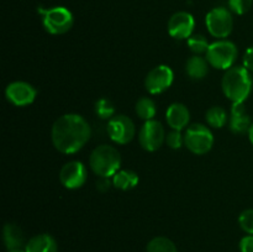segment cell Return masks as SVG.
Returning a JSON list of instances; mask_svg holds the SVG:
<instances>
[{
	"label": "cell",
	"mask_w": 253,
	"mask_h": 252,
	"mask_svg": "<svg viewBox=\"0 0 253 252\" xmlns=\"http://www.w3.org/2000/svg\"><path fill=\"white\" fill-rule=\"evenodd\" d=\"M138 183L137 173L131 169H120L113 175L114 187L121 190H130Z\"/></svg>",
	"instance_id": "19"
},
{
	"label": "cell",
	"mask_w": 253,
	"mask_h": 252,
	"mask_svg": "<svg viewBox=\"0 0 253 252\" xmlns=\"http://www.w3.org/2000/svg\"><path fill=\"white\" fill-rule=\"evenodd\" d=\"M208 66H209V62L207 61V58H203V57L195 54L187 61L185 71L192 79H203L209 71Z\"/></svg>",
	"instance_id": "18"
},
{
	"label": "cell",
	"mask_w": 253,
	"mask_h": 252,
	"mask_svg": "<svg viewBox=\"0 0 253 252\" xmlns=\"http://www.w3.org/2000/svg\"><path fill=\"white\" fill-rule=\"evenodd\" d=\"M187 43L190 51L194 52L195 54L204 53V52L207 53L208 48H209L210 46L207 37L203 36V35H192V36L187 40Z\"/></svg>",
	"instance_id": "24"
},
{
	"label": "cell",
	"mask_w": 253,
	"mask_h": 252,
	"mask_svg": "<svg viewBox=\"0 0 253 252\" xmlns=\"http://www.w3.org/2000/svg\"><path fill=\"white\" fill-rule=\"evenodd\" d=\"M42 15L44 30L52 35H62L68 32L73 26V15L67 7L54 6L51 9H39Z\"/></svg>",
	"instance_id": "5"
},
{
	"label": "cell",
	"mask_w": 253,
	"mask_h": 252,
	"mask_svg": "<svg viewBox=\"0 0 253 252\" xmlns=\"http://www.w3.org/2000/svg\"><path fill=\"white\" fill-rule=\"evenodd\" d=\"M94 109H95V114L98 115V118L103 119V120H110L113 116H115V106L106 98L96 100Z\"/></svg>",
	"instance_id": "23"
},
{
	"label": "cell",
	"mask_w": 253,
	"mask_h": 252,
	"mask_svg": "<svg viewBox=\"0 0 253 252\" xmlns=\"http://www.w3.org/2000/svg\"><path fill=\"white\" fill-rule=\"evenodd\" d=\"M222 91L232 103H244L252 90V78L249 69L234 66L225 72L221 81Z\"/></svg>",
	"instance_id": "2"
},
{
	"label": "cell",
	"mask_w": 253,
	"mask_h": 252,
	"mask_svg": "<svg viewBox=\"0 0 253 252\" xmlns=\"http://www.w3.org/2000/svg\"><path fill=\"white\" fill-rule=\"evenodd\" d=\"M146 252H178V250L172 240L165 236H157L148 242Z\"/></svg>",
	"instance_id": "20"
},
{
	"label": "cell",
	"mask_w": 253,
	"mask_h": 252,
	"mask_svg": "<svg viewBox=\"0 0 253 252\" xmlns=\"http://www.w3.org/2000/svg\"><path fill=\"white\" fill-rule=\"evenodd\" d=\"M166 119H167L168 125L172 127V130L182 131L189 123L190 113L184 104L173 103L167 109Z\"/></svg>",
	"instance_id": "15"
},
{
	"label": "cell",
	"mask_w": 253,
	"mask_h": 252,
	"mask_svg": "<svg viewBox=\"0 0 253 252\" xmlns=\"http://www.w3.org/2000/svg\"><path fill=\"white\" fill-rule=\"evenodd\" d=\"M173 79H174V74L170 67L161 64L148 72L145 79V86L148 93L160 94L172 85Z\"/></svg>",
	"instance_id": "10"
},
{
	"label": "cell",
	"mask_w": 253,
	"mask_h": 252,
	"mask_svg": "<svg viewBox=\"0 0 253 252\" xmlns=\"http://www.w3.org/2000/svg\"><path fill=\"white\" fill-rule=\"evenodd\" d=\"M91 170L99 177H113L120 170L121 156L114 146L100 145L95 147L89 157Z\"/></svg>",
	"instance_id": "3"
},
{
	"label": "cell",
	"mask_w": 253,
	"mask_h": 252,
	"mask_svg": "<svg viewBox=\"0 0 253 252\" xmlns=\"http://www.w3.org/2000/svg\"><path fill=\"white\" fill-rule=\"evenodd\" d=\"M249 137H250V141H251V143L253 145V124H252L251 128H250V131H249Z\"/></svg>",
	"instance_id": "31"
},
{
	"label": "cell",
	"mask_w": 253,
	"mask_h": 252,
	"mask_svg": "<svg viewBox=\"0 0 253 252\" xmlns=\"http://www.w3.org/2000/svg\"><path fill=\"white\" fill-rule=\"evenodd\" d=\"M239 224L246 234L253 235V209H247L240 214Z\"/></svg>",
	"instance_id": "25"
},
{
	"label": "cell",
	"mask_w": 253,
	"mask_h": 252,
	"mask_svg": "<svg viewBox=\"0 0 253 252\" xmlns=\"http://www.w3.org/2000/svg\"><path fill=\"white\" fill-rule=\"evenodd\" d=\"M166 140L165 127L157 120H148L141 127L138 133V141L143 150L148 152L157 151Z\"/></svg>",
	"instance_id": "8"
},
{
	"label": "cell",
	"mask_w": 253,
	"mask_h": 252,
	"mask_svg": "<svg viewBox=\"0 0 253 252\" xmlns=\"http://www.w3.org/2000/svg\"><path fill=\"white\" fill-rule=\"evenodd\" d=\"M205 24L209 34L220 40H224L225 37L229 36L234 29L231 11L224 6H217L210 10L205 17Z\"/></svg>",
	"instance_id": "7"
},
{
	"label": "cell",
	"mask_w": 253,
	"mask_h": 252,
	"mask_svg": "<svg viewBox=\"0 0 253 252\" xmlns=\"http://www.w3.org/2000/svg\"><path fill=\"white\" fill-rule=\"evenodd\" d=\"M237 47L234 42L219 40L210 43L207 51V61L216 69H230L237 59Z\"/></svg>",
	"instance_id": "4"
},
{
	"label": "cell",
	"mask_w": 253,
	"mask_h": 252,
	"mask_svg": "<svg viewBox=\"0 0 253 252\" xmlns=\"http://www.w3.org/2000/svg\"><path fill=\"white\" fill-rule=\"evenodd\" d=\"M111 180L108 177H99V180L96 182V189L101 193H105L110 189L111 187Z\"/></svg>",
	"instance_id": "29"
},
{
	"label": "cell",
	"mask_w": 253,
	"mask_h": 252,
	"mask_svg": "<svg viewBox=\"0 0 253 252\" xmlns=\"http://www.w3.org/2000/svg\"><path fill=\"white\" fill-rule=\"evenodd\" d=\"M253 0H229V7L237 15H244L252 7Z\"/></svg>",
	"instance_id": "26"
},
{
	"label": "cell",
	"mask_w": 253,
	"mask_h": 252,
	"mask_svg": "<svg viewBox=\"0 0 253 252\" xmlns=\"http://www.w3.org/2000/svg\"><path fill=\"white\" fill-rule=\"evenodd\" d=\"M251 118L245 108L244 103H232L231 114H230V128L234 133L249 132L252 126Z\"/></svg>",
	"instance_id": "14"
},
{
	"label": "cell",
	"mask_w": 253,
	"mask_h": 252,
	"mask_svg": "<svg viewBox=\"0 0 253 252\" xmlns=\"http://www.w3.org/2000/svg\"><path fill=\"white\" fill-rule=\"evenodd\" d=\"M184 145L194 155H205L214 145V136L203 124H193L184 133Z\"/></svg>",
	"instance_id": "6"
},
{
	"label": "cell",
	"mask_w": 253,
	"mask_h": 252,
	"mask_svg": "<svg viewBox=\"0 0 253 252\" xmlns=\"http://www.w3.org/2000/svg\"><path fill=\"white\" fill-rule=\"evenodd\" d=\"M136 114L140 116L143 120H153L157 113V108H156V103L151 98H141L140 100L136 103Z\"/></svg>",
	"instance_id": "21"
},
{
	"label": "cell",
	"mask_w": 253,
	"mask_h": 252,
	"mask_svg": "<svg viewBox=\"0 0 253 252\" xmlns=\"http://www.w3.org/2000/svg\"><path fill=\"white\" fill-rule=\"evenodd\" d=\"M207 121L211 127L220 128L225 126L227 121V114L226 110L221 106H211L209 110L207 111Z\"/></svg>",
	"instance_id": "22"
},
{
	"label": "cell",
	"mask_w": 253,
	"mask_h": 252,
	"mask_svg": "<svg viewBox=\"0 0 253 252\" xmlns=\"http://www.w3.org/2000/svg\"><path fill=\"white\" fill-rule=\"evenodd\" d=\"M26 252H58L56 240L48 234H40L31 237L25 245Z\"/></svg>",
	"instance_id": "16"
},
{
	"label": "cell",
	"mask_w": 253,
	"mask_h": 252,
	"mask_svg": "<svg viewBox=\"0 0 253 252\" xmlns=\"http://www.w3.org/2000/svg\"><path fill=\"white\" fill-rule=\"evenodd\" d=\"M166 142L172 150H179L184 143V136L180 133V131L172 130L166 136Z\"/></svg>",
	"instance_id": "27"
},
{
	"label": "cell",
	"mask_w": 253,
	"mask_h": 252,
	"mask_svg": "<svg viewBox=\"0 0 253 252\" xmlns=\"http://www.w3.org/2000/svg\"><path fill=\"white\" fill-rule=\"evenodd\" d=\"M240 251L253 252V235H247L240 241Z\"/></svg>",
	"instance_id": "28"
},
{
	"label": "cell",
	"mask_w": 253,
	"mask_h": 252,
	"mask_svg": "<svg viewBox=\"0 0 253 252\" xmlns=\"http://www.w3.org/2000/svg\"><path fill=\"white\" fill-rule=\"evenodd\" d=\"M7 252H26L22 249H14V250H7Z\"/></svg>",
	"instance_id": "32"
},
{
	"label": "cell",
	"mask_w": 253,
	"mask_h": 252,
	"mask_svg": "<svg viewBox=\"0 0 253 252\" xmlns=\"http://www.w3.org/2000/svg\"><path fill=\"white\" fill-rule=\"evenodd\" d=\"M108 132L114 142L126 145L135 137L136 127L133 121L127 116L115 115L109 120Z\"/></svg>",
	"instance_id": "9"
},
{
	"label": "cell",
	"mask_w": 253,
	"mask_h": 252,
	"mask_svg": "<svg viewBox=\"0 0 253 252\" xmlns=\"http://www.w3.org/2000/svg\"><path fill=\"white\" fill-rule=\"evenodd\" d=\"M195 27V20L187 11H178L170 16L168 21V32L173 39L185 40L192 36Z\"/></svg>",
	"instance_id": "13"
},
{
	"label": "cell",
	"mask_w": 253,
	"mask_h": 252,
	"mask_svg": "<svg viewBox=\"0 0 253 252\" xmlns=\"http://www.w3.org/2000/svg\"><path fill=\"white\" fill-rule=\"evenodd\" d=\"M5 96L12 105L26 106L34 103L37 96V90L27 82L16 81L6 86Z\"/></svg>",
	"instance_id": "12"
},
{
	"label": "cell",
	"mask_w": 253,
	"mask_h": 252,
	"mask_svg": "<svg viewBox=\"0 0 253 252\" xmlns=\"http://www.w3.org/2000/svg\"><path fill=\"white\" fill-rule=\"evenodd\" d=\"M244 67L249 69L250 72H253V46L250 47L244 56Z\"/></svg>",
	"instance_id": "30"
},
{
	"label": "cell",
	"mask_w": 253,
	"mask_h": 252,
	"mask_svg": "<svg viewBox=\"0 0 253 252\" xmlns=\"http://www.w3.org/2000/svg\"><path fill=\"white\" fill-rule=\"evenodd\" d=\"M88 179V170L79 161H71L62 167L59 180L67 189H78Z\"/></svg>",
	"instance_id": "11"
},
{
	"label": "cell",
	"mask_w": 253,
	"mask_h": 252,
	"mask_svg": "<svg viewBox=\"0 0 253 252\" xmlns=\"http://www.w3.org/2000/svg\"><path fill=\"white\" fill-rule=\"evenodd\" d=\"M91 135L89 123L78 114H64L54 121L51 137L59 152L72 155L85 146Z\"/></svg>",
	"instance_id": "1"
},
{
	"label": "cell",
	"mask_w": 253,
	"mask_h": 252,
	"mask_svg": "<svg viewBox=\"0 0 253 252\" xmlns=\"http://www.w3.org/2000/svg\"><path fill=\"white\" fill-rule=\"evenodd\" d=\"M2 237H4L5 246L7 250L21 249L25 244V235L21 227L16 224H6L2 230Z\"/></svg>",
	"instance_id": "17"
}]
</instances>
